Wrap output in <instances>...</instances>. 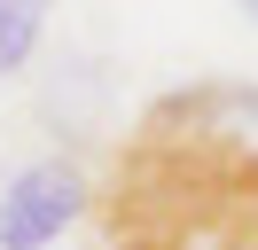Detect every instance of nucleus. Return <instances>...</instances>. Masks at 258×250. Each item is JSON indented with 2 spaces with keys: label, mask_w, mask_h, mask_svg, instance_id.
I'll use <instances>...</instances> for the list:
<instances>
[{
  "label": "nucleus",
  "mask_w": 258,
  "mask_h": 250,
  "mask_svg": "<svg viewBox=\"0 0 258 250\" xmlns=\"http://www.w3.org/2000/svg\"><path fill=\"white\" fill-rule=\"evenodd\" d=\"M86 211V172L63 164V156H39L8 180L0 196V250H47L63 242V227Z\"/></svg>",
  "instance_id": "obj_1"
},
{
  "label": "nucleus",
  "mask_w": 258,
  "mask_h": 250,
  "mask_svg": "<svg viewBox=\"0 0 258 250\" xmlns=\"http://www.w3.org/2000/svg\"><path fill=\"white\" fill-rule=\"evenodd\" d=\"M47 31V0H0V78H16Z\"/></svg>",
  "instance_id": "obj_2"
},
{
  "label": "nucleus",
  "mask_w": 258,
  "mask_h": 250,
  "mask_svg": "<svg viewBox=\"0 0 258 250\" xmlns=\"http://www.w3.org/2000/svg\"><path fill=\"white\" fill-rule=\"evenodd\" d=\"M242 8H250V24H258V0H242Z\"/></svg>",
  "instance_id": "obj_3"
}]
</instances>
